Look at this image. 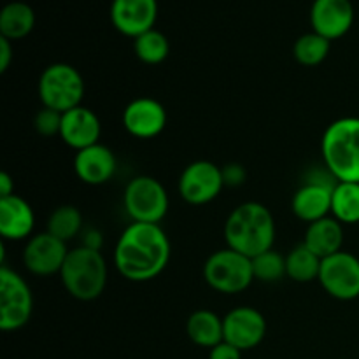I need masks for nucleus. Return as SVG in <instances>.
Masks as SVG:
<instances>
[{
    "mask_svg": "<svg viewBox=\"0 0 359 359\" xmlns=\"http://www.w3.org/2000/svg\"><path fill=\"white\" fill-rule=\"evenodd\" d=\"M170 252V241L160 224L132 223L116 242L114 265L130 283H147L167 269Z\"/></svg>",
    "mask_w": 359,
    "mask_h": 359,
    "instance_id": "1",
    "label": "nucleus"
},
{
    "mask_svg": "<svg viewBox=\"0 0 359 359\" xmlns=\"http://www.w3.org/2000/svg\"><path fill=\"white\" fill-rule=\"evenodd\" d=\"M224 241L226 248L251 259L273 249L276 221L269 207L259 202H244L235 207L224 223Z\"/></svg>",
    "mask_w": 359,
    "mask_h": 359,
    "instance_id": "2",
    "label": "nucleus"
},
{
    "mask_svg": "<svg viewBox=\"0 0 359 359\" xmlns=\"http://www.w3.org/2000/svg\"><path fill=\"white\" fill-rule=\"evenodd\" d=\"M325 167L339 182H359V118L330 123L321 139Z\"/></svg>",
    "mask_w": 359,
    "mask_h": 359,
    "instance_id": "3",
    "label": "nucleus"
},
{
    "mask_svg": "<svg viewBox=\"0 0 359 359\" xmlns=\"http://www.w3.org/2000/svg\"><path fill=\"white\" fill-rule=\"evenodd\" d=\"M58 276L70 297L93 302L107 286V263L98 249L79 245L70 249Z\"/></svg>",
    "mask_w": 359,
    "mask_h": 359,
    "instance_id": "4",
    "label": "nucleus"
},
{
    "mask_svg": "<svg viewBox=\"0 0 359 359\" xmlns=\"http://www.w3.org/2000/svg\"><path fill=\"white\" fill-rule=\"evenodd\" d=\"M86 84L79 70L70 63H51L42 70L37 83L39 100L42 107L56 112H67L79 107L83 102Z\"/></svg>",
    "mask_w": 359,
    "mask_h": 359,
    "instance_id": "5",
    "label": "nucleus"
},
{
    "mask_svg": "<svg viewBox=\"0 0 359 359\" xmlns=\"http://www.w3.org/2000/svg\"><path fill=\"white\" fill-rule=\"evenodd\" d=\"M203 280L210 290L223 294H237L255 280L252 259L233 249H219L203 263Z\"/></svg>",
    "mask_w": 359,
    "mask_h": 359,
    "instance_id": "6",
    "label": "nucleus"
},
{
    "mask_svg": "<svg viewBox=\"0 0 359 359\" xmlns=\"http://www.w3.org/2000/svg\"><path fill=\"white\" fill-rule=\"evenodd\" d=\"M125 210L133 223L160 224L168 212L167 189L151 175H137L123 193Z\"/></svg>",
    "mask_w": 359,
    "mask_h": 359,
    "instance_id": "7",
    "label": "nucleus"
},
{
    "mask_svg": "<svg viewBox=\"0 0 359 359\" xmlns=\"http://www.w3.org/2000/svg\"><path fill=\"white\" fill-rule=\"evenodd\" d=\"M34 294L27 280L9 266L0 269V330L18 332L30 323Z\"/></svg>",
    "mask_w": 359,
    "mask_h": 359,
    "instance_id": "8",
    "label": "nucleus"
},
{
    "mask_svg": "<svg viewBox=\"0 0 359 359\" xmlns=\"http://www.w3.org/2000/svg\"><path fill=\"white\" fill-rule=\"evenodd\" d=\"M224 188L223 170L209 160L189 163L179 175L177 191L189 205H205L216 200Z\"/></svg>",
    "mask_w": 359,
    "mask_h": 359,
    "instance_id": "9",
    "label": "nucleus"
},
{
    "mask_svg": "<svg viewBox=\"0 0 359 359\" xmlns=\"http://www.w3.org/2000/svg\"><path fill=\"white\" fill-rule=\"evenodd\" d=\"M319 284L332 298L351 302L359 298V258L339 251L321 262Z\"/></svg>",
    "mask_w": 359,
    "mask_h": 359,
    "instance_id": "10",
    "label": "nucleus"
},
{
    "mask_svg": "<svg viewBox=\"0 0 359 359\" xmlns=\"http://www.w3.org/2000/svg\"><path fill=\"white\" fill-rule=\"evenodd\" d=\"M67 255H69V249L65 242L53 237L48 231H42L28 238L21 259H23L25 269L30 273L37 277H49L60 273Z\"/></svg>",
    "mask_w": 359,
    "mask_h": 359,
    "instance_id": "11",
    "label": "nucleus"
},
{
    "mask_svg": "<svg viewBox=\"0 0 359 359\" xmlns=\"http://www.w3.org/2000/svg\"><path fill=\"white\" fill-rule=\"evenodd\" d=\"M339 184L335 177L323 181L321 175L309 179L294 191L291 198V210L304 223L311 224L332 214L333 189Z\"/></svg>",
    "mask_w": 359,
    "mask_h": 359,
    "instance_id": "12",
    "label": "nucleus"
},
{
    "mask_svg": "<svg viewBox=\"0 0 359 359\" xmlns=\"http://www.w3.org/2000/svg\"><path fill=\"white\" fill-rule=\"evenodd\" d=\"M224 342L231 344L238 351H251L258 347L266 337V319L258 309L242 307L233 309L223 318Z\"/></svg>",
    "mask_w": 359,
    "mask_h": 359,
    "instance_id": "13",
    "label": "nucleus"
},
{
    "mask_svg": "<svg viewBox=\"0 0 359 359\" xmlns=\"http://www.w3.org/2000/svg\"><path fill=\"white\" fill-rule=\"evenodd\" d=\"M123 126L135 139H154L165 130L168 114L163 105L151 97H139L130 102L121 116Z\"/></svg>",
    "mask_w": 359,
    "mask_h": 359,
    "instance_id": "14",
    "label": "nucleus"
},
{
    "mask_svg": "<svg viewBox=\"0 0 359 359\" xmlns=\"http://www.w3.org/2000/svg\"><path fill=\"white\" fill-rule=\"evenodd\" d=\"M158 20V0H112V27L126 37L137 39L153 30Z\"/></svg>",
    "mask_w": 359,
    "mask_h": 359,
    "instance_id": "15",
    "label": "nucleus"
},
{
    "mask_svg": "<svg viewBox=\"0 0 359 359\" xmlns=\"http://www.w3.org/2000/svg\"><path fill=\"white\" fill-rule=\"evenodd\" d=\"M354 6L351 0H314L311 6L312 32L328 41H337L351 30Z\"/></svg>",
    "mask_w": 359,
    "mask_h": 359,
    "instance_id": "16",
    "label": "nucleus"
},
{
    "mask_svg": "<svg viewBox=\"0 0 359 359\" xmlns=\"http://www.w3.org/2000/svg\"><path fill=\"white\" fill-rule=\"evenodd\" d=\"M102 123L95 111L79 105L62 114L60 139L74 151L86 149L100 142Z\"/></svg>",
    "mask_w": 359,
    "mask_h": 359,
    "instance_id": "17",
    "label": "nucleus"
},
{
    "mask_svg": "<svg viewBox=\"0 0 359 359\" xmlns=\"http://www.w3.org/2000/svg\"><path fill=\"white\" fill-rule=\"evenodd\" d=\"M118 168L112 149H109L104 144H95L86 149L76 151L74 156V172L77 179L88 186L105 184L112 179Z\"/></svg>",
    "mask_w": 359,
    "mask_h": 359,
    "instance_id": "18",
    "label": "nucleus"
},
{
    "mask_svg": "<svg viewBox=\"0 0 359 359\" xmlns=\"http://www.w3.org/2000/svg\"><path fill=\"white\" fill-rule=\"evenodd\" d=\"M34 226V209L23 196L0 198V235L4 241H25L32 237Z\"/></svg>",
    "mask_w": 359,
    "mask_h": 359,
    "instance_id": "19",
    "label": "nucleus"
},
{
    "mask_svg": "<svg viewBox=\"0 0 359 359\" xmlns=\"http://www.w3.org/2000/svg\"><path fill=\"white\" fill-rule=\"evenodd\" d=\"M304 244L321 259L337 255L339 251H342L344 244L342 223H339L333 216L311 223L305 230Z\"/></svg>",
    "mask_w": 359,
    "mask_h": 359,
    "instance_id": "20",
    "label": "nucleus"
},
{
    "mask_svg": "<svg viewBox=\"0 0 359 359\" xmlns=\"http://www.w3.org/2000/svg\"><path fill=\"white\" fill-rule=\"evenodd\" d=\"M186 333L195 346L210 351L224 340L223 318L212 311L200 309L193 312L186 321Z\"/></svg>",
    "mask_w": 359,
    "mask_h": 359,
    "instance_id": "21",
    "label": "nucleus"
},
{
    "mask_svg": "<svg viewBox=\"0 0 359 359\" xmlns=\"http://www.w3.org/2000/svg\"><path fill=\"white\" fill-rule=\"evenodd\" d=\"M35 27V13L27 2L14 0L4 6L0 13V37L21 41L28 37Z\"/></svg>",
    "mask_w": 359,
    "mask_h": 359,
    "instance_id": "22",
    "label": "nucleus"
},
{
    "mask_svg": "<svg viewBox=\"0 0 359 359\" xmlns=\"http://www.w3.org/2000/svg\"><path fill=\"white\" fill-rule=\"evenodd\" d=\"M321 262L323 259L302 242L286 256V277L300 284L318 280Z\"/></svg>",
    "mask_w": 359,
    "mask_h": 359,
    "instance_id": "23",
    "label": "nucleus"
},
{
    "mask_svg": "<svg viewBox=\"0 0 359 359\" xmlns=\"http://www.w3.org/2000/svg\"><path fill=\"white\" fill-rule=\"evenodd\" d=\"M332 216L342 224L359 223V182H339L335 186Z\"/></svg>",
    "mask_w": 359,
    "mask_h": 359,
    "instance_id": "24",
    "label": "nucleus"
},
{
    "mask_svg": "<svg viewBox=\"0 0 359 359\" xmlns=\"http://www.w3.org/2000/svg\"><path fill=\"white\" fill-rule=\"evenodd\" d=\"M83 230V214L76 205H60L51 212L48 219V233L60 238L62 242H69L76 238Z\"/></svg>",
    "mask_w": 359,
    "mask_h": 359,
    "instance_id": "25",
    "label": "nucleus"
},
{
    "mask_svg": "<svg viewBox=\"0 0 359 359\" xmlns=\"http://www.w3.org/2000/svg\"><path fill=\"white\" fill-rule=\"evenodd\" d=\"M133 53L146 65H158L168 58L170 42L163 32L153 28V30L133 39Z\"/></svg>",
    "mask_w": 359,
    "mask_h": 359,
    "instance_id": "26",
    "label": "nucleus"
},
{
    "mask_svg": "<svg viewBox=\"0 0 359 359\" xmlns=\"http://www.w3.org/2000/svg\"><path fill=\"white\" fill-rule=\"evenodd\" d=\"M330 49H332V41L316 32H309L294 41L293 56L300 65L316 67L328 58Z\"/></svg>",
    "mask_w": 359,
    "mask_h": 359,
    "instance_id": "27",
    "label": "nucleus"
},
{
    "mask_svg": "<svg viewBox=\"0 0 359 359\" xmlns=\"http://www.w3.org/2000/svg\"><path fill=\"white\" fill-rule=\"evenodd\" d=\"M252 272L255 280L259 283H277L286 277V256L277 252L276 249L262 252L252 258Z\"/></svg>",
    "mask_w": 359,
    "mask_h": 359,
    "instance_id": "28",
    "label": "nucleus"
},
{
    "mask_svg": "<svg viewBox=\"0 0 359 359\" xmlns=\"http://www.w3.org/2000/svg\"><path fill=\"white\" fill-rule=\"evenodd\" d=\"M34 128L42 137H60L62 128V112H56L53 109L42 107L34 118Z\"/></svg>",
    "mask_w": 359,
    "mask_h": 359,
    "instance_id": "29",
    "label": "nucleus"
},
{
    "mask_svg": "<svg viewBox=\"0 0 359 359\" xmlns=\"http://www.w3.org/2000/svg\"><path fill=\"white\" fill-rule=\"evenodd\" d=\"M221 170H223L224 186H230V188L244 184L245 177H248V172H245V168L238 163H230V165H226V167L221 168Z\"/></svg>",
    "mask_w": 359,
    "mask_h": 359,
    "instance_id": "30",
    "label": "nucleus"
},
{
    "mask_svg": "<svg viewBox=\"0 0 359 359\" xmlns=\"http://www.w3.org/2000/svg\"><path fill=\"white\" fill-rule=\"evenodd\" d=\"M209 359H242V351L223 340L209 351Z\"/></svg>",
    "mask_w": 359,
    "mask_h": 359,
    "instance_id": "31",
    "label": "nucleus"
},
{
    "mask_svg": "<svg viewBox=\"0 0 359 359\" xmlns=\"http://www.w3.org/2000/svg\"><path fill=\"white\" fill-rule=\"evenodd\" d=\"M14 58V49L13 41L6 37H0V72H7Z\"/></svg>",
    "mask_w": 359,
    "mask_h": 359,
    "instance_id": "32",
    "label": "nucleus"
},
{
    "mask_svg": "<svg viewBox=\"0 0 359 359\" xmlns=\"http://www.w3.org/2000/svg\"><path fill=\"white\" fill-rule=\"evenodd\" d=\"M14 195V181L7 172L0 174V198H7V196Z\"/></svg>",
    "mask_w": 359,
    "mask_h": 359,
    "instance_id": "33",
    "label": "nucleus"
},
{
    "mask_svg": "<svg viewBox=\"0 0 359 359\" xmlns=\"http://www.w3.org/2000/svg\"><path fill=\"white\" fill-rule=\"evenodd\" d=\"M86 241L83 242V245H86V248H91V249H98V251H100V248H102V235L98 233V231H95V230H90L86 233Z\"/></svg>",
    "mask_w": 359,
    "mask_h": 359,
    "instance_id": "34",
    "label": "nucleus"
}]
</instances>
